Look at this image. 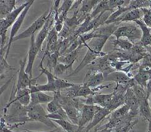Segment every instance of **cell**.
<instances>
[{"mask_svg": "<svg viewBox=\"0 0 151 132\" xmlns=\"http://www.w3.org/2000/svg\"><path fill=\"white\" fill-rule=\"evenodd\" d=\"M81 48H83L82 46H79L74 51L69 53L65 55H61L58 59V63L63 64L65 65H73L74 62L77 60L78 58L79 53Z\"/></svg>", "mask_w": 151, "mask_h": 132, "instance_id": "4316f807", "label": "cell"}, {"mask_svg": "<svg viewBox=\"0 0 151 132\" xmlns=\"http://www.w3.org/2000/svg\"><path fill=\"white\" fill-rule=\"evenodd\" d=\"M111 113V112L107 109L102 107L100 108V109L96 114L92 122L83 130H84V132H89L94 127H96L100 122H102L106 117L109 116Z\"/></svg>", "mask_w": 151, "mask_h": 132, "instance_id": "7402d4cb", "label": "cell"}, {"mask_svg": "<svg viewBox=\"0 0 151 132\" xmlns=\"http://www.w3.org/2000/svg\"><path fill=\"white\" fill-rule=\"evenodd\" d=\"M132 89H133L139 104L144 101V100L149 98L147 96L146 90L139 84L135 85L134 87H132Z\"/></svg>", "mask_w": 151, "mask_h": 132, "instance_id": "e575fe53", "label": "cell"}, {"mask_svg": "<svg viewBox=\"0 0 151 132\" xmlns=\"http://www.w3.org/2000/svg\"><path fill=\"white\" fill-rule=\"evenodd\" d=\"M53 96L47 95L43 92H38L31 93V102L30 104L38 105L42 104H48L53 100Z\"/></svg>", "mask_w": 151, "mask_h": 132, "instance_id": "484cf974", "label": "cell"}, {"mask_svg": "<svg viewBox=\"0 0 151 132\" xmlns=\"http://www.w3.org/2000/svg\"><path fill=\"white\" fill-rule=\"evenodd\" d=\"M55 132H66V131H65L64 130H63L61 127H58Z\"/></svg>", "mask_w": 151, "mask_h": 132, "instance_id": "b9f144b4", "label": "cell"}, {"mask_svg": "<svg viewBox=\"0 0 151 132\" xmlns=\"http://www.w3.org/2000/svg\"><path fill=\"white\" fill-rule=\"evenodd\" d=\"M26 110L27 112V116L30 121L40 122L53 129L58 128L52 120L47 117L48 114H47L41 105L30 104L29 106H26Z\"/></svg>", "mask_w": 151, "mask_h": 132, "instance_id": "3957f363", "label": "cell"}, {"mask_svg": "<svg viewBox=\"0 0 151 132\" xmlns=\"http://www.w3.org/2000/svg\"><path fill=\"white\" fill-rule=\"evenodd\" d=\"M130 112V109L126 104L122 105L120 107L118 108L115 110L113 111L109 115V118L110 119H119L126 115H127Z\"/></svg>", "mask_w": 151, "mask_h": 132, "instance_id": "d6a6232c", "label": "cell"}, {"mask_svg": "<svg viewBox=\"0 0 151 132\" xmlns=\"http://www.w3.org/2000/svg\"><path fill=\"white\" fill-rule=\"evenodd\" d=\"M148 131H151V119L150 120V121L149 122V130Z\"/></svg>", "mask_w": 151, "mask_h": 132, "instance_id": "ee69618b", "label": "cell"}, {"mask_svg": "<svg viewBox=\"0 0 151 132\" xmlns=\"http://www.w3.org/2000/svg\"><path fill=\"white\" fill-rule=\"evenodd\" d=\"M139 26L142 31V37L140 42L137 44L144 47H147L151 45V29L144 23L142 20L134 21Z\"/></svg>", "mask_w": 151, "mask_h": 132, "instance_id": "44dd1931", "label": "cell"}, {"mask_svg": "<svg viewBox=\"0 0 151 132\" xmlns=\"http://www.w3.org/2000/svg\"><path fill=\"white\" fill-rule=\"evenodd\" d=\"M12 98L14 99L12 101H17L24 106H29L31 102V93L30 89L26 88V89H20L16 91L13 88L10 97V99Z\"/></svg>", "mask_w": 151, "mask_h": 132, "instance_id": "d6986e66", "label": "cell"}, {"mask_svg": "<svg viewBox=\"0 0 151 132\" xmlns=\"http://www.w3.org/2000/svg\"><path fill=\"white\" fill-rule=\"evenodd\" d=\"M47 46L44 55L41 59L40 66H43V61L47 56L53 54L56 52H60L62 42L63 39L59 37L58 33L56 31L55 27L50 31L47 37Z\"/></svg>", "mask_w": 151, "mask_h": 132, "instance_id": "277c9868", "label": "cell"}, {"mask_svg": "<svg viewBox=\"0 0 151 132\" xmlns=\"http://www.w3.org/2000/svg\"><path fill=\"white\" fill-rule=\"evenodd\" d=\"M128 89V88L123 85L116 84V86L113 92V96L111 102L108 106V107L106 109H109L111 112H112L113 111L115 110L118 108L124 105V96Z\"/></svg>", "mask_w": 151, "mask_h": 132, "instance_id": "ba28073f", "label": "cell"}, {"mask_svg": "<svg viewBox=\"0 0 151 132\" xmlns=\"http://www.w3.org/2000/svg\"><path fill=\"white\" fill-rule=\"evenodd\" d=\"M110 38L109 36H103L101 37H98L96 38L92 39L90 41L87 42L84 45L87 49H90L98 53L102 52V50L105 45L106 42Z\"/></svg>", "mask_w": 151, "mask_h": 132, "instance_id": "603a6c76", "label": "cell"}, {"mask_svg": "<svg viewBox=\"0 0 151 132\" xmlns=\"http://www.w3.org/2000/svg\"><path fill=\"white\" fill-rule=\"evenodd\" d=\"M49 12L50 9H47L42 16H40L39 18H38L27 29L21 33L17 34L14 37L13 42L17 40L26 39L27 38V37H30L32 35H34L36 31L40 29H42V28L43 27L44 24H45L47 21Z\"/></svg>", "mask_w": 151, "mask_h": 132, "instance_id": "52a82bcc", "label": "cell"}, {"mask_svg": "<svg viewBox=\"0 0 151 132\" xmlns=\"http://www.w3.org/2000/svg\"><path fill=\"white\" fill-rule=\"evenodd\" d=\"M56 128L53 129L52 130H49V131H32V130H24L23 131L21 132H55L56 131Z\"/></svg>", "mask_w": 151, "mask_h": 132, "instance_id": "60d3db41", "label": "cell"}, {"mask_svg": "<svg viewBox=\"0 0 151 132\" xmlns=\"http://www.w3.org/2000/svg\"><path fill=\"white\" fill-rule=\"evenodd\" d=\"M34 3V1H30V3L29 5L27 6V7L24 9V10L22 12V13L17 18V20L16 21V22L13 24V25L12 26L11 29V33H10V36H9V42L8 43V48H7V51H6V54L5 55V59L7 60L8 55L9 54V51H10V48L11 46V44L12 42H13V40L14 39V37L17 36L16 34L19 31V30L20 29L22 24L26 18V16L27 14V12L30 9V7L32 6L33 3Z\"/></svg>", "mask_w": 151, "mask_h": 132, "instance_id": "7c38bea8", "label": "cell"}, {"mask_svg": "<svg viewBox=\"0 0 151 132\" xmlns=\"http://www.w3.org/2000/svg\"><path fill=\"white\" fill-rule=\"evenodd\" d=\"M30 1H27L17 7L14 10L12 11L11 13L3 20H1V24H0V33H6L8 29L13 25V24L19 17L22 12L24 10L30 3Z\"/></svg>", "mask_w": 151, "mask_h": 132, "instance_id": "9c48e42d", "label": "cell"}, {"mask_svg": "<svg viewBox=\"0 0 151 132\" xmlns=\"http://www.w3.org/2000/svg\"><path fill=\"white\" fill-rule=\"evenodd\" d=\"M149 9L150 10V12H151V1H150V7H149Z\"/></svg>", "mask_w": 151, "mask_h": 132, "instance_id": "f6af8a7d", "label": "cell"}, {"mask_svg": "<svg viewBox=\"0 0 151 132\" xmlns=\"http://www.w3.org/2000/svg\"><path fill=\"white\" fill-rule=\"evenodd\" d=\"M139 69L149 70L151 69V54L147 53L142 59L139 62Z\"/></svg>", "mask_w": 151, "mask_h": 132, "instance_id": "8d00e7d4", "label": "cell"}, {"mask_svg": "<svg viewBox=\"0 0 151 132\" xmlns=\"http://www.w3.org/2000/svg\"><path fill=\"white\" fill-rule=\"evenodd\" d=\"M74 70L73 69V65H65L63 64L58 63L53 70V74L56 77L60 75L66 74L68 77H70L73 73Z\"/></svg>", "mask_w": 151, "mask_h": 132, "instance_id": "4dcf8cb0", "label": "cell"}, {"mask_svg": "<svg viewBox=\"0 0 151 132\" xmlns=\"http://www.w3.org/2000/svg\"><path fill=\"white\" fill-rule=\"evenodd\" d=\"M63 95L67 97L76 98L81 97L87 98L88 97L94 95L97 93L95 92L91 88L84 84H74L71 87L61 90Z\"/></svg>", "mask_w": 151, "mask_h": 132, "instance_id": "5b68a950", "label": "cell"}, {"mask_svg": "<svg viewBox=\"0 0 151 132\" xmlns=\"http://www.w3.org/2000/svg\"><path fill=\"white\" fill-rule=\"evenodd\" d=\"M53 97V100L49 102L47 106V110L48 114H53V113L57 112L62 109V106H61L57 97L54 96Z\"/></svg>", "mask_w": 151, "mask_h": 132, "instance_id": "d590c367", "label": "cell"}, {"mask_svg": "<svg viewBox=\"0 0 151 132\" xmlns=\"http://www.w3.org/2000/svg\"><path fill=\"white\" fill-rule=\"evenodd\" d=\"M55 10L52 6V8L50 9V12L47 17V21L35 39L36 46H37L38 48L39 49L40 51L42 50V47L43 41H45L46 38H47L50 32L55 27Z\"/></svg>", "mask_w": 151, "mask_h": 132, "instance_id": "8992f818", "label": "cell"}, {"mask_svg": "<svg viewBox=\"0 0 151 132\" xmlns=\"http://www.w3.org/2000/svg\"><path fill=\"white\" fill-rule=\"evenodd\" d=\"M40 51L39 49L37 47L35 44V36L32 35L30 37V47L27 54V63L26 67V72L29 75V77L32 79V71H33V65L34 63L35 59L37 57V54Z\"/></svg>", "mask_w": 151, "mask_h": 132, "instance_id": "9a60e30c", "label": "cell"}, {"mask_svg": "<svg viewBox=\"0 0 151 132\" xmlns=\"http://www.w3.org/2000/svg\"><path fill=\"white\" fill-rule=\"evenodd\" d=\"M113 35L115 36L116 39L126 37L134 45H136L141 39L142 31L136 23L129 22L119 26Z\"/></svg>", "mask_w": 151, "mask_h": 132, "instance_id": "7a4b0ae2", "label": "cell"}, {"mask_svg": "<svg viewBox=\"0 0 151 132\" xmlns=\"http://www.w3.org/2000/svg\"><path fill=\"white\" fill-rule=\"evenodd\" d=\"M139 115L144 120L150 121L151 119V109L149 103V99L144 100L139 104Z\"/></svg>", "mask_w": 151, "mask_h": 132, "instance_id": "f1b7e54d", "label": "cell"}, {"mask_svg": "<svg viewBox=\"0 0 151 132\" xmlns=\"http://www.w3.org/2000/svg\"><path fill=\"white\" fill-rule=\"evenodd\" d=\"M112 43L114 46V49H119L124 51H129L134 46L133 43L131 42L128 39L123 38V37L113 40Z\"/></svg>", "mask_w": 151, "mask_h": 132, "instance_id": "1f68e13d", "label": "cell"}, {"mask_svg": "<svg viewBox=\"0 0 151 132\" xmlns=\"http://www.w3.org/2000/svg\"><path fill=\"white\" fill-rule=\"evenodd\" d=\"M143 11V17L142 18V21L147 26L151 29V12L149 8H142Z\"/></svg>", "mask_w": 151, "mask_h": 132, "instance_id": "f35d334b", "label": "cell"}, {"mask_svg": "<svg viewBox=\"0 0 151 132\" xmlns=\"http://www.w3.org/2000/svg\"><path fill=\"white\" fill-rule=\"evenodd\" d=\"M79 132H82V131H81V130H79Z\"/></svg>", "mask_w": 151, "mask_h": 132, "instance_id": "7dc6e473", "label": "cell"}, {"mask_svg": "<svg viewBox=\"0 0 151 132\" xmlns=\"http://www.w3.org/2000/svg\"><path fill=\"white\" fill-rule=\"evenodd\" d=\"M54 96L57 97L61 106L66 112L70 120L73 123L79 125L81 111L85 105L86 98L67 97L61 94V91L55 92Z\"/></svg>", "mask_w": 151, "mask_h": 132, "instance_id": "6da1fadb", "label": "cell"}, {"mask_svg": "<svg viewBox=\"0 0 151 132\" xmlns=\"http://www.w3.org/2000/svg\"><path fill=\"white\" fill-rule=\"evenodd\" d=\"M115 82L116 84H121L130 89L137 84L134 78H130L128 75L122 71H115L109 74L105 78V82Z\"/></svg>", "mask_w": 151, "mask_h": 132, "instance_id": "4fadbf2b", "label": "cell"}, {"mask_svg": "<svg viewBox=\"0 0 151 132\" xmlns=\"http://www.w3.org/2000/svg\"><path fill=\"white\" fill-rule=\"evenodd\" d=\"M113 96V92L109 94H100L97 93L86 98L85 104L98 105L102 108H107L111 102Z\"/></svg>", "mask_w": 151, "mask_h": 132, "instance_id": "5bb4252c", "label": "cell"}, {"mask_svg": "<svg viewBox=\"0 0 151 132\" xmlns=\"http://www.w3.org/2000/svg\"><path fill=\"white\" fill-rule=\"evenodd\" d=\"M147 51V53L150 54H151V45L147 46V47H146Z\"/></svg>", "mask_w": 151, "mask_h": 132, "instance_id": "7bdbcfd3", "label": "cell"}, {"mask_svg": "<svg viewBox=\"0 0 151 132\" xmlns=\"http://www.w3.org/2000/svg\"><path fill=\"white\" fill-rule=\"evenodd\" d=\"M125 104L130 109V112L136 115H139V103L132 88L128 89L124 96Z\"/></svg>", "mask_w": 151, "mask_h": 132, "instance_id": "ffe728a7", "label": "cell"}, {"mask_svg": "<svg viewBox=\"0 0 151 132\" xmlns=\"http://www.w3.org/2000/svg\"><path fill=\"white\" fill-rule=\"evenodd\" d=\"M106 53H98L95 51H93L92 49H87V51L84 56V58L80 62L79 65L76 68V69L74 71L73 73L71 75L70 77L74 76V75H76L82 69H83V68H84L86 66L91 64L97 58L104 56L105 55H106Z\"/></svg>", "mask_w": 151, "mask_h": 132, "instance_id": "2e32d148", "label": "cell"}, {"mask_svg": "<svg viewBox=\"0 0 151 132\" xmlns=\"http://www.w3.org/2000/svg\"><path fill=\"white\" fill-rule=\"evenodd\" d=\"M1 59V75L8 71H16V69L11 67L7 62V60L5 59L4 55H0Z\"/></svg>", "mask_w": 151, "mask_h": 132, "instance_id": "74e56055", "label": "cell"}, {"mask_svg": "<svg viewBox=\"0 0 151 132\" xmlns=\"http://www.w3.org/2000/svg\"><path fill=\"white\" fill-rule=\"evenodd\" d=\"M134 79L137 84L146 89L147 82L151 79V69L144 70V69H139L137 74L134 75Z\"/></svg>", "mask_w": 151, "mask_h": 132, "instance_id": "d4e9b609", "label": "cell"}, {"mask_svg": "<svg viewBox=\"0 0 151 132\" xmlns=\"http://www.w3.org/2000/svg\"><path fill=\"white\" fill-rule=\"evenodd\" d=\"M15 0H1L0 1V19H3L7 17L11 12L14 10L16 8Z\"/></svg>", "mask_w": 151, "mask_h": 132, "instance_id": "cb8c5ba5", "label": "cell"}, {"mask_svg": "<svg viewBox=\"0 0 151 132\" xmlns=\"http://www.w3.org/2000/svg\"><path fill=\"white\" fill-rule=\"evenodd\" d=\"M27 61V56L24 59L21 60L19 62L20 69L18 71L17 81L16 86H14L13 87L16 91L20 89L29 88L31 86V81H32V79L29 77V75L26 72Z\"/></svg>", "mask_w": 151, "mask_h": 132, "instance_id": "8fae6325", "label": "cell"}, {"mask_svg": "<svg viewBox=\"0 0 151 132\" xmlns=\"http://www.w3.org/2000/svg\"><path fill=\"white\" fill-rule=\"evenodd\" d=\"M54 123L58 124L59 126L66 132H79V127L71 122L65 120H52ZM82 131V130H81Z\"/></svg>", "mask_w": 151, "mask_h": 132, "instance_id": "f546056e", "label": "cell"}, {"mask_svg": "<svg viewBox=\"0 0 151 132\" xmlns=\"http://www.w3.org/2000/svg\"><path fill=\"white\" fill-rule=\"evenodd\" d=\"M104 82L105 77L102 72L89 70L86 74L83 84L91 88V89H93V88L101 85V84Z\"/></svg>", "mask_w": 151, "mask_h": 132, "instance_id": "e0dca14e", "label": "cell"}, {"mask_svg": "<svg viewBox=\"0 0 151 132\" xmlns=\"http://www.w3.org/2000/svg\"><path fill=\"white\" fill-rule=\"evenodd\" d=\"M146 90V92H147V96L149 98L150 95V93H151V79L147 82Z\"/></svg>", "mask_w": 151, "mask_h": 132, "instance_id": "ab89813d", "label": "cell"}, {"mask_svg": "<svg viewBox=\"0 0 151 132\" xmlns=\"http://www.w3.org/2000/svg\"><path fill=\"white\" fill-rule=\"evenodd\" d=\"M149 98H150V104H151V93H150V95Z\"/></svg>", "mask_w": 151, "mask_h": 132, "instance_id": "bcb514c9", "label": "cell"}, {"mask_svg": "<svg viewBox=\"0 0 151 132\" xmlns=\"http://www.w3.org/2000/svg\"><path fill=\"white\" fill-rule=\"evenodd\" d=\"M60 56L61 54L60 52H56L47 56V66L45 68L47 69H48V71L50 72H52L56 65L58 64V59Z\"/></svg>", "mask_w": 151, "mask_h": 132, "instance_id": "836d02e7", "label": "cell"}, {"mask_svg": "<svg viewBox=\"0 0 151 132\" xmlns=\"http://www.w3.org/2000/svg\"><path fill=\"white\" fill-rule=\"evenodd\" d=\"M98 105L85 104L81 111V115L79 123V129L83 130L89 125L95 116L96 113L100 109Z\"/></svg>", "mask_w": 151, "mask_h": 132, "instance_id": "30bf717a", "label": "cell"}, {"mask_svg": "<svg viewBox=\"0 0 151 132\" xmlns=\"http://www.w3.org/2000/svg\"><path fill=\"white\" fill-rule=\"evenodd\" d=\"M143 17V11L142 8L136 9L128 12H126L117 18L112 23H115L118 26H119L123 23L134 22L136 20H142Z\"/></svg>", "mask_w": 151, "mask_h": 132, "instance_id": "ac0fdd59", "label": "cell"}, {"mask_svg": "<svg viewBox=\"0 0 151 132\" xmlns=\"http://www.w3.org/2000/svg\"><path fill=\"white\" fill-rule=\"evenodd\" d=\"M105 11H111L113 13L114 12L111 9L110 5V0H104V1H100L98 5L96 6V8L93 10V11L89 15L91 18L93 19Z\"/></svg>", "mask_w": 151, "mask_h": 132, "instance_id": "83f0119b", "label": "cell"}, {"mask_svg": "<svg viewBox=\"0 0 151 132\" xmlns=\"http://www.w3.org/2000/svg\"><path fill=\"white\" fill-rule=\"evenodd\" d=\"M147 132H151V131H148Z\"/></svg>", "mask_w": 151, "mask_h": 132, "instance_id": "c3c4849f", "label": "cell"}]
</instances>
